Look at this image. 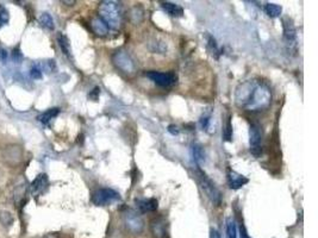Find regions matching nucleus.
<instances>
[{"mask_svg": "<svg viewBox=\"0 0 318 238\" xmlns=\"http://www.w3.org/2000/svg\"><path fill=\"white\" fill-rule=\"evenodd\" d=\"M262 141V131L258 125H252L249 129V143H251V150L253 154L257 155L261 151L260 144Z\"/></svg>", "mask_w": 318, "mask_h": 238, "instance_id": "obj_8", "label": "nucleus"}, {"mask_svg": "<svg viewBox=\"0 0 318 238\" xmlns=\"http://www.w3.org/2000/svg\"><path fill=\"white\" fill-rule=\"evenodd\" d=\"M0 223L5 226H10L13 223V218L11 216L10 212H6V211H1L0 212Z\"/></svg>", "mask_w": 318, "mask_h": 238, "instance_id": "obj_22", "label": "nucleus"}, {"mask_svg": "<svg viewBox=\"0 0 318 238\" xmlns=\"http://www.w3.org/2000/svg\"><path fill=\"white\" fill-rule=\"evenodd\" d=\"M59 113H60V109H58V107H54V109H49L48 111L41 113V115L37 117V119L42 124L47 125V124H49L50 121H52L55 117H58Z\"/></svg>", "mask_w": 318, "mask_h": 238, "instance_id": "obj_16", "label": "nucleus"}, {"mask_svg": "<svg viewBox=\"0 0 318 238\" xmlns=\"http://www.w3.org/2000/svg\"><path fill=\"white\" fill-rule=\"evenodd\" d=\"M112 63L117 69L126 74H131L135 71L136 65L131 56L127 54L126 50H117L114 55H112Z\"/></svg>", "mask_w": 318, "mask_h": 238, "instance_id": "obj_3", "label": "nucleus"}, {"mask_svg": "<svg viewBox=\"0 0 318 238\" xmlns=\"http://www.w3.org/2000/svg\"><path fill=\"white\" fill-rule=\"evenodd\" d=\"M124 220H126L127 229L130 232H132V234H141L143 231L144 222L138 213L133 212V211H129L124 216Z\"/></svg>", "mask_w": 318, "mask_h": 238, "instance_id": "obj_7", "label": "nucleus"}, {"mask_svg": "<svg viewBox=\"0 0 318 238\" xmlns=\"http://www.w3.org/2000/svg\"><path fill=\"white\" fill-rule=\"evenodd\" d=\"M199 183H200L201 189L204 190L205 194H206L207 198H209L213 204L217 205V206L221 205L222 202L221 192H219L218 188L215 186V183H213L212 181H211L210 178L201 172H199Z\"/></svg>", "mask_w": 318, "mask_h": 238, "instance_id": "obj_4", "label": "nucleus"}, {"mask_svg": "<svg viewBox=\"0 0 318 238\" xmlns=\"http://www.w3.org/2000/svg\"><path fill=\"white\" fill-rule=\"evenodd\" d=\"M210 121H211L210 116H204V117L200 119V124H201V127H203V130H205V131L209 130Z\"/></svg>", "mask_w": 318, "mask_h": 238, "instance_id": "obj_26", "label": "nucleus"}, {"mask_svg": "<svg viewBox=\"0 0 318 238\" xmlns=\"http://www.w3.org/2000/svg\"><path fill=\"white\" fill-rule=\"evenodd\" d=\"M91 26L93 32L98 36H105L109 32V26L104 23V20L100 17H96L92 19Z\"/></svg>", "mask_w": 318, "mask_h": 238, "instance_id": "obj_14", "label": "nucleus"}, {"mask_svg": "<svg viewBox=\"0 0 318 238\" xmlns=\"http://www.w3.org/2000/svg\"><path fill=\"white\" fill-rule=\"evenodd\" d=\"M43 238H58V236H56V235H47V236Z\"/></svg>", "mask_w": 318, "mask_h": 238, "instance_id": "obj_32", "label": "nucleus"}, {"mask_svg": "<svg viewBox=\"0 0 318 238\" xmlns=\"http://www.w3.org/2000/svg\"><path fill=\"white\" fill-rule=\"evenodd\" d=\"M99 17L111 29H118L122 24V11L115 1H103L99 5Z\"/></svg>", "mask_w": 318, "mask_h": 238, "instance_id": "obj_2", "label": "nucleus"}, {"mask_svg": "<svg viewBox=\"0 0 318 238\" xmlns=\"http://www.w3.org/2000/svg\"><path fill=\"white\" fill-rule=\"evenodd\" d=\"M248 178L243 175L239 174V173L230 171L228 173V182H229V187L231 189H239L242 186H245L246 183H248Z\"/></svg>", "mask_w": 318, "mask_h": 238, "instance_id": "obj_11", "label": "nucleus"}, {"mask_svg": "<svg viewBox=\"0 0 318 238\" xmlns=\"http://www.w3.org/2000/svg\"><path fill=\"white\" fill-rule=\"evenodd\" d=\"M227 232L228 238H236L237 237V230L236 225H235V220L233 218H229L227 222Z\"/></svg>", "mask_w": 318, "mask_h": 238, "instance_id": "obj_21", "label": "nucleus"}, {"mask_svg": "<svg viewBox=\"0 0 318 238\" xmlns=\"http://www.w3.org/2000/svg\"><path fill=\"white\" fill-rule=\"evenodd\" d=\"M192 154H193V160H194V162L197 163L198 166L203 165V163L205 162V153H204L203 148L198 144L193 145Z\"/></svg>", "mask_w": 318, "mask_h": 238, "instance_id": "obj_17", "label": "nucleus"}, {"mask_svg": "<svg viewBox=\"0 0 318 238\" xmlns=\"http://www.w3.org/2000/svg\"><path fill=\"white\" fill-rule=\"evenodd\" d=\"M48 184H49L48 177H47L46 174H40L31 182V186H30L31 194L34 196L41 195L42 193L46 192V189H47V187H48Z\"/></svg>", "mask_w": 318, "mask_h": 238, "instance_id": "obj_9", "label": "nucleus"}, {"mask_svg": "<svg viewBox=\"0 0 318 238\" xmlns=\"http://www.w3.org/2000/svg\"><path fill=\"white\" fill-rule=\"evenodd\" d=\"M121 199L120 194L111 188H100L94 192L92 196V201L97 206H106V205L114 204Z\"/></svg>", "mask_w": 318, "mask_h": 238, "instance_id": "obj_5", "label": "nucleus"}, {"mask_svg": "<svg viewBox=\"0 0 318 238\" xmlns=\"http://www.w3.org/2000/svg\"><path fill=\"white\" fill-rule=\"evenodd\" d=\"M64 4H68V6H72L73 4H75V1H62Z\"/></svg>", "mask_w": 318, "mask_h": 238, "instance_id": "obj_33", "label": "nucleus"}, {"mask_svg": "<svg viewBox=\"0 0 318 238\" xmlns=\"http://www.w3.org/2000/svg\"><path fill=\"white\" fill-rule=\"evenodd\" d=\"M58 41H59V44H60V48L62 49V52H64V55L69 56L70 58V55H72V54H70V44H69V41H68V38L64 35H59Z\"/></svg>", "mask_w": 318, "mask_h": 238, "instance_id": "obj_20", "label": "nucleus"}, {"mask_svg": "<svg viewBox=\"0 0 318 238\" xmlns=\"http://www.w3.org/2000/svg\"><path fill=\"white\" fill-rule=\"evenodd\" d=\"M210 238H222V237H221V235H219V232L216 230V229H211Z\"/></svg>", "mask_w": 318, "mask_h": 238, "instance_id": "obj_29", "label": "nucleus"}, {"mask_svg": "<svg viewBox=\"0 0 318 238\" xmlns=\"http://www.w3.org/2000/svg\"><path fill=\"white\" fill-rule=\"evenodd\" d=\"M161 7L165 10L169 16L172 17H183L184 16V8L180 5L174 4L171 1H165L161 4Z\"/></svg>", "mask_w": 318, "mask_h": 238, "instance_id": "obj_15", "label": "nucleus"}, {"mask_svg": "<svg viewBox=\"0 0 318 238\" xmlns=\"http://www.w3.org/2000/svg\"><path fill=\"white\" fill-rule=\"evenodd\" d=\"M7 59V52L2 48H0V61H6Z\"/></svg>", "mask_w": 318, "mask_h": 238, "instance_id": "obj_28", "label": "nucleus"}, {"mask_svg": "<svg viewBox=\"0 0 318 238\" xmlns=\"http://www.w3.org/2000/svg\"><path fill=\"white\" fill-rule=\"evenodd\" d=\"M235 101L246 111L260 112L270 106L272 93L268 86L260 80H247L237 86Z\"/></svg>", "mask_w": 318, "mask_h": 238, "instance_id": "obj_1", "label": "nucleus"}, {"mask_svg": "<svg viewBox=\"0 0 318 238\" xmlns=\"http://www.w3.org/2000/svg\"><path fill=\"white\" fill-rule=\"evenodd\" d=\"M30 76L35 80L42 79V69L38 65H34L30 70Z\"/></svg>", "mask_w": 318, "mask_h": 238, "instance_id": "obj_25", "label": "nucleus"}, {"mask_svg": "<svg viewBox=\"0 0 318 238\" xmlns=\"http://www.w3.org/2000/svg\"><path fill=\"white\" fill-rule=\"evenodd\" d=\"M136 205H137L138 210L141 212H154V211L157 210V200L154 198H149V199H138L136 200Z\"/></svg>", "mask_w": 318, "mask_h": 238, "instance_id": "obj_13", "label": "nucleus"}, {"mask_svg": "<svg viewBox=\"0 0 318 238\" xmlns=\"http://www.w3.org/2000/svg\"><path fill=\"white\" fill-rule=\"evenodd\" d=\"M8 19H10L8 12L5 10V8H2V10L0 11V29H1L4 25H6L8 23Z\"/></svg>", "mask_w": 318, "mask_h": 238, "instance_id": "obj_24", "label": "nucleus"}, {"mask_svg": "<svg viewBox=\"0 0 318 238\" xmlns=\"http://www.w3.org/2000/svg\"><path fill=\"white\" fill-rule=\"evenodd\" d=\"M145 75L161 87H169L177 82V75L174 73H161V71L150 70Z\"/></svg>", "mask_w": 318, "mask_h": 238, "instance_id": "obj_6", "label": "nucleus"}, {"mask_svg": "<svg viewBox=\"0 0 318 238\" xmlns=\"http://www.w3.org/2000/svg\"><path fill=\"white\" fill-rule=\"evenodd\" d=\"M40 23H41V25L44 26L46 29L54 30V28H55L54 19H53L52 14L48 13V12H43V13L41 14V16H40Z\"/></svg>", "mask_w": 318, "mask_h": 238, "instance_id": "obj_19", "label": "nucleus"}, {"mask_svg": "<svg viewBox=\"0 0 318 238\" xmlns=\"http://www.w3.org/2000/svg\"><path fill=\"white\" fill-rule=\"evenodd\" d=\"M282 26H284V38L286 40L287 43H294L296 42V28H294L292 20H290L288 18H285L282 20Z\"/></svg>", "mask_w": 318, "mask_h": 238, "instance_id": "obj_12", "label": "nucleus"}, {"mask_svg": "<svg viewBox=\"0 0 318 238\" xmlns=\"http://www.w3.org/2000/svg\"><path fill=\"white\" fill-rule=\"evenodd\" d=\"M168 132L175 136V135H178V133H179V129H178V126H175V125H169V126H168Z\"/></svg>", "mask_w": 318, "mask_h": 238, "instance_id": "obj_27", "label": "nucleus"}, {"mask_svg": "<svg viewBox=\"0 0 318 238\" xmlns=\"http://www.w3.org/2000/svg\"><path fill=\"white\" fill-rule=\"evenodd\" d=\"M150 230L155 238H167V223H166V220L163 218H156L151 220Z\"/></svg>", "mask_w": 318, "mask_h": 238, "instance_id": "obj_10", "label": "nucleus"}, {"mask_svg": "<svg viewBox=\"0 0 318 238\" xmlns=\"http://www.w3.org/2000/svg\"><path fill=\"white\" fill-rule=\"evenodd\" d=\"M224 139H225V141H228V142L233 141V125H231L230 118H228L227 125H225V129H224Z\"/></svg>", "mask_w": 318, "mask_h": 238, "instance_id": "obj_23", "label": "nucleus"}, {"mask_svg": "<svg viewBox=\"0 0 318 238\" xmlns=\"http://www.w3.org/2000/svg\"><path fill=\"white\" fill-rule=\"evenodd\" d=\"M100 93V88H94L93 89V92H92V93L90 94V98H93L94 100H97V98H98V95H99Z\"/></svg>", "mask_w": 318, "mask_h": 238, "instance_id": "obj_30", "label": "nucleus"}, {"mask_svg": "<svg viewBox=\"0 0 318 238\" xmlns=\"http://www.w3.org/2000/svg\"><path fill=\"white\" fill-rule=\"evenodd\" d=\"M241 238H251L248 236V235H247V232H246L245 228H243V226L241 228Z\"/></svg>", "mask_w": 318, "mask_h": 238, "instance_id": "obj_31", "label": "nucleus"}, {"mask_svg": "<svg viewBox=\"0 0 318 238\" xmlns=\"http://www.w3.org/2000/svg\"><path fill=\"white\" fill-rule=\"evenodd\" d=\"M264 12L270 18H276L282 13V7L280 5L276 4H266L264 6Z\"/></svg>", "mask_w": 318, "mask_h": 238, "instance_id": "obj_18", "label": "nucleus"}]
</instances>
